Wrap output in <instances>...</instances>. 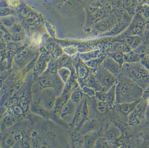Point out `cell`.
Instances as JSON below:
<instances>
[{
  "label": "cell",
  "mask_w": 149,
  "mask_h": 148,
  "mask_svg": "<svg viewBox=\"0 0 149 148\" xmlns=\"http://www.w3.org/2000/svg\"><path fill=\"white\" fill-rule=\"evenodd\" d=\"M146 119L149 122V106L146 107Z\"/></svg>",
  "instance_id": "obj_28"
},
{
  "label": "cell",
  "mask_w": 149,
  "mask_h": 148,
  "mask_svg": "<svg viewBox=\"0 0 149 148\" xmlns=\"http://www.w3.org/2000/svg\"><path fill=\"white\" fill-rule=\"evenodd\" d=\"M55 100V95L53 90L48 89L42 91L41 96V104L47 110L52 109Z\"/></svg>",
  "instance_id": "obj_7"
},
{
  "label": "cell",
  "mask_w": 149,
  "mask_h": 148,
  "mask_svg": "<svg viewBox=\"0 0 149 148\" xmlns=\"http://www.w3.org/2000/svg\"><path fill=\"white\" fill-rule=\"evenodd\" d=\"M141 63L149 71V57L146 56L142 58Z\"/></svg>",
  "instance_id": "obj_26"
},
{
  "label": "cell",
  "mask_w": 149,
  "mask_h": 148,
  "mask_svg": "<svg viewBox=\"0 0 149 148\" xmlns=\"http://www.w3.org/2000/svg\"><path fill=\"white\" fill-rule=\"evenodd\" d=\"M146 56H149V53H148V54H147V55Z\"/></svg>",
  "instance_id": "obj_29"
},
{
  "label": "cell",
  "mask_w": 149,
  "mask_h": 148,
  "mask_svg": "<svg viewBox=\"0 0 149 148\" xmlns=\"http://www.w3.org/2000/svg\"><path fill=\"white\" fill-rule=\"evenodd\" d=\"M119 39L117 41H121L126 42L130 46L132 50L137 48L144 42L140 35H128L119 38Z\"/></svg>",
  "instance_id": "obj_12"
},
{
  "label": "cell",
  "mask_w": 149,
  "mask_h": 148,
  "mask_svg": "<svg viewBox=\"0 0 149 148\" xmlns=\"http://www.w3.org/2000/svg\"><path fill=\"white\" fill-rule=\"evenodd\" d=\"M112 142L106 139L104 137L98 138L97 140L95 147L98 148H111V147H116V145L113 144Z\"/></svg>",
  "instance_id": "obj_19"
},
{
  "label": "cell",
  "mask_w": 149,
  "mask_h": 148,
  "mask_svg": "<svg viewBox=\"0 0 149 148\" xmlns=\"http://www.w3.org/2000/svg\"><path fill=\"white\" fill-rule=\"evenodd\" d=\"M141 15L146 20H149V6L145 5L141 8Z\"/></svg>",
  "instance_id": "obj_23"
},
{
  "label": "cell",
  "mask_w": 149,
  "mask_h": 148,
  "mask_svg": "<svg viewBox=\"0 0 149 148\" xmlns=\"http://www.w3.org/2000/svg\"><path fill=\"white\" fill-rule=\"evenodd\" d=\"M97 79L103 90L107 92L112 86L117 83V77L111 73L102 65L98 69Z\"/></svg>",
  "instance_id": "obj_4"
},
{
  "label": "cell",
  "mask_w": 149,
  "mask_h": 148,
  "mask_svg": "<svg viewBox=\"0 0 149 148\" xmlns=\"http://www.w3.org/2000/svg\"><path fill=\"white\" fill-rule=\"evenodd\" d=\"M76 104L70 100L61 110L60 112V117L67 122L72 123L76 112Z\"/></svg>",
  "instance_id": "obj_6"
},
{
  "label": "cell",
  "mask_w": 149,
  "mask_h": 148,
  "mask_svg": "<svg viewBox=\"0 0 149 148\" xmlns=\"http://www.w3.org/2000/svg\"><path fill=\"white\" fill-rule=\"evenodd\" d=\"M116 86V104L131 102L143 97L144 90L127 76L120 74Z\"/></svg>",
  "instance_id": "obj_1"
},
{
  "label": "cell",
  "mask_w": 149,
  "mask_h": 148,
  "mask_svg": "<svg viewBox=\"0 0 149 148\" xmlns=\"http://www.w3.org/2000/svg\"><path fill=\"white\" fill-rule=\"evenodd\" d=\"M146 102L142 98L140 102L127 117V122L131 126H137L141 124L146 119Z\"/></svg>",
  "instance_id": "obj_3"
},
{
  "label": "cell",
  "mask_w": 149,
  "mask_h": 148,
  "mask_svg": "<svg viewBox=\"0 0 149 148\" xmlns=\"http://www.w3.org/2000/svg\"><path fill=\"white\" fill-rule=\"evenodd\" d=\"M147 21L141 14L138 15L121 38L128 35H141Z\"/></svg>",
  "instance_id": "obj_5"
},
{
  "label": "cell",
  "mask_w": 149,
  "mask_h": 148,
  "mask_svg": "<svg viewBox=\"0 0 149 148\" xmlns=\"http://www.w3.org/2000/svg\"><path fill=\"white\" fill-rule=\"evenodd\" d=\"M99 136L96 131L89 132L84 135V147L91 148L95 147L97 140Z\"/></svg>",
  "instance_id": "obj_13"
},
{
  "label": "cell",
  "mask_w": 149,
  "mask_h": 148,
  "mask_svg": "<svg viewBox=\"0 0 149 148\" xmlns=\"http://www.w3.org/2000/svg\"><path fill=\"white\" fill-rule=\"evenodd\" d=\"M132 50V49L129 44L121 41H116L111 47V52L121 51L125 53Z\"/></svg>",
  "instance_id": "obj_15"
},
{
  "label": "cell",
  "mask_w": 149,
  "mask_h": 148,
  "mask_svg": "<svg viewBox=\"0 0 149 148\" xmlns=\"http://www.w3.org/2000/svg\"><path fill=\"white\" fill-rule=\"evenodd\" d=\"M123 135L120 128L113 123H111L106 129L104 137L110 142H115Z\"/></svg>",
  "instance_id": "obj_9"
},
{
  "label": "cell",
  "mask_w": 149,
  "mask_h": 148,
  "mask_svg": "<svg viewBox=\"0 0 149 148\" xmlns=\"http://www.w3.org/2000/svg\"><path fill=\"white\" fill-rule=\"evenodd\" d=\"M124 53L121 51L111 52L109 56L114 59L121 67L125 63L124 60Z\"/></svg>",
  "instance_id": "obj_20"
},
{
  "label": "cell",
  "mask_w": 149,
  "mask_h": 148,
  "mask_svg": "<svg viewBox=\"0 0 149 148\" xmlns=\"http://www.w3.org/2000/svg\"><path fill=\"white\" fill-rule=\"evenodd\" d=\"M124 8L130 15H133L137 6L136 0H124Z\"/></svg>",
  "instance_id": "obj_18"
},
{
  "label": "cell",
  "mask_w": 149,
  "mask_h": 148,
  "mask_svg": "<svg viewBox=\"0 0 149 148\" xmlns=\"http://www.w3.org/2000/svg\"><path fill=\"white\" fill-rule=\"evenodd\" d=\"M116 83L112 86L106 92L105 101L107 103L110 108H114L116 104Z\"/></svg>",
  "instance_id": "obj_14"
},
{
  "label": "cell",
  "mask_w": 149,
  "mask_h": 148,
  "mask_svg": "<svg viewBox=\"0 0 149 148\" xmlns=\"http://www.w3.org/2000/svg\"><path fill=\"white\" fill-rule=\"evenodd\" d=\"M32 110L33 112L43 116L47 115V111L48 110L45 108L41 104H33Z\"/></svg>",
  "instance_id": "obj_21"
},
{
  "label": "cell",
  "mask_w": 149,
  "mask_h": 148,
  "mask_svg": "<svg viewBox=\"0 0 149 148\" xmlns=\"http://www.w3.org/2000/svg\"><path fill=\"white\" fill-rule=\"evenodd\" d=\"M141 56L134 50L124 54V60L125 63H132L141 62Z\"/></svg>",
  "instance_id": "obj_16"
},
{
  "label": "cell",
  "mask_w": 149,
  "mask_h": 148,
  "mask_svg": "<svg viewBox=\"0 0 149 148\" xmlns=\"http://www.w3.org/2000/svg\"><path fill=\"white\" fill-rule=\"evenodd\" d=\"M83 91L84 94L90 97L95 96L96 93V91L95 90L88 86L84 87V88H83Z\"/></svg>",
  "instance_id": "obj_24"
},
{
  "label": "cell",
  "mask_w": 149,
  "mask_h": 148,
  "mask_svg": "<svg viewBox=\"0 0 149 148\" xmlns=\"http://www.w3.org/2000/svg\"><path fill=\"white\" fill-rule=\"evenodd\" d=\"M83 97V94L81 91L77 90L75 91L72 94L71 97V100H72L75 104H78L80 102Z\"/></svg>",
  "instance_id": "obj_22"
},
{
  "label": "cell",
  "mask_w": 149,
  "mask_h": 148,
  "mask_svg": "<svg viewBox=\"0 0 149 148\" xmlns=\"http://www.w3.org/2000/svg\"><path fill=\"white\" fill-rule=\"evenodd\" d=\"M106 92L104 90L96 91V93L95 96L96 99L100 100V101H105Z\"/></svg>",
  "instance_id": "obj_25"
},
{
  "label": "cell",
  "mask_w": 149,
  "mask_h": 148,
  "mask_svg": "<svg viewBox=\"0 0 149 148\" xmlns=\"http://www.w3.org/2000/svg\"><path fill=\"white\" fill-rule=\"evenodd\" d=\"M8 4L13 7H17L20 4V0H7Z\"/></svg>",
  "instance_id": "obj_27"
},
{
  "label": "cell",
  "mask_w": 149,
  "mask_h": 148,
  "mask_svg": "<svg viewBox=\"0 0 149 148\" xmlns=\"http://www.w3.org/2000/svg\"><path fill=\"white\" fill-rule=\"evenodd\" d=\"M100 125L97 119L94 118L88 119L85 121L80 129V132L81 135H84L89 132L96 131L99 130Z\"/></svg>",
  "instance_id": "obj_10"
},
{
  "label": "cell",
  "mask_w": 149,
  "mask_h": 148,
  "mask_svg": "<svg viewBox=\"0 0 149 148\" xmlns=\"http://www.w3.org/2000/svg\"><path fill=\"white\" fill-rule=\"evenodd\" d=\"M102 65L117 77L121 74L122 67L110 56L104 60Z\"/></svg>",
  "instance_id": "obj_11"
},
{
  "label": "cell",
  "mask_w": 149,
  "mask_h": 148,
  "mask_svg": "<svg viewBox=\"0 0 149 148\" xmlns=\"http://www.w3.org/2000/svg\"><path fill=\"white\" fill-rule=\"evenodd\" d=\"M142 99V98L131 102L116 103L114 106V108H115L116 110L119 112L120 114L127 117L130 113L135 109L136 105L140 102Z\"/></svg>",
  "instance_id": "obj_8"
},
{
  "label": "cell",
  "mask_w": 149,
  "mask_h": 148,
  "mask_svg": "<svg viewBox=\"0 0 149 148\" xmlns=\"http://www.w3.org/2000/svg\"><path fill=\"white\" fill-rule=\"evenodd\" d=\"M95 106L96 111L100 115L106 114L109 109L110 108L106 102L100 101L97 99H96L95 102Z\"/></svg>",
  "instance_id": "obj_17"
},
{
  "label": "cell",
  "mask_w": 149,
  "mask_h": 148,
  "mask_svg": "<svg viewBox=\"0 0 149 148\" xmlns=\"http://www.w3.org/2000/svg\"><path fill=\"white\" fill-rule=\"evenodd\" d=\"M121 74L127 76L145 90L149 86V71L140 62L125 63Z\"/></svg>",
  "instance_id": "obj_2"
}]
</instances>
